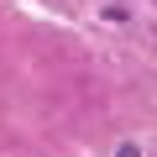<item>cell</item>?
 <instances>
[{
    "mask_svg": "<svg viewBox=\"0 0 157 157\" xmlns=\"http://www.w3.org/2000/svg\"><path fill=\"white\" fill-rule=\"evenodd\" d=\"M115 157H141V147H136V141H121V147H115Z\"/></svg>",
    "mask_w": 157,
    "mask_h": 157,
    "instance_id": "1",
    "label": "cell"
}]
</instances>
